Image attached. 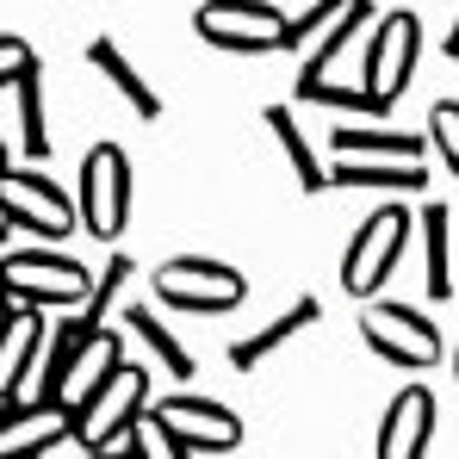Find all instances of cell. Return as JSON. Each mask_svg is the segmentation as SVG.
I'll use <instances>...</instances> for the list:
<instances>
[{
	"instance_id": "obj_11",
	"label": "cell",
	"mask_w": 459,
	"mask_h": 459,
	"mask_svg": "<svg viewBox=\"0 0 459 459\" xmlns=\"http://www.w3.org/2000/svg\"><path fill=\"white\" fill-rule=\"evenodd\" d=\"M150 416L186 447V454H230L236 441H242V416L224 410L218 397H193V391H174V397H161L150 403Z\"/></svg>"
},
{
	"instance_id": "obj_7",
	"label": "cell",
	"mask_w": 459,
	"mask_h": 459,
	"mask_svg": "<svg viewBox=\"0 0 459 459\" xmlns=\"http://www.w3.org/2000/svg\"><path fill=\"white\" fill-rule=\"evenodd\" d=\"M0 224L31 242H63L75 230V199L31 168H6L0 174Z\"/></svg>"
},
{
	"instance_id": "obj_35",
	"label": "cell",
	"mask_w": 459,
	"mask_h": 459,
	"mask_svg": "<svg viewBox=\"0 0 459 459\" xmlns=\"http://www.w3.org/2000/svg\"><path fill=\"white\" fill-rule=\"evenodd\" d=\"M454 379H459V348H454Z\"/></svg>"
},
{
	"instance_id": "obj_22",
	"label": "cell",
	"mask_w": 459,
	"mask_h": 459,
	"mask_svg": "<svg viewBox=\"0 0 459 459\" xmlns=\"http://www.w3.org/2000/svg\"><path fill=\"white\" fill-rule=\"evenodd\" d=\"M261 118H267L273 143H280V155H286V168L299 174V186H305V193H323V186H329V168L316 161V150H310V137L299 131V118H292L286 106H267Z\"/></svg>"
},
{
	"instance_id": "obj_29",
	"label": "cell",
	"mask_w": 459,
	"mask_h": 459,
	"mask_svg": "<svg viewBox=\"0 0 459 459\" xmlns=\"http://www.w3.org/2000/svg\"><path fill=\"white\" fill-rule=\"evenodd\" d=\"M342 6H348V0H310L299 19H286V38H280V50H292V56H299V50H305V44L316 38V31H323V25H329V19H335V13H342Z\"/></svg>"
},
{
	"instance_id": "obj_16",
	"label": "cell",
	"mask_w": 459,
	"mask_h": 459,
	"mask_svg": "<svg viewBox=\"0 0 459 459\" xmlns=\"http://www.w3.org/2000/svg\"><path fill=\"white\" fill-rule=\"evenodd\" d=\"M87 63H93L100 75L118 87V100L131 106V118H143V125H155V118H161V93H155L150 81L137 75V63H131V56H125L112 38H93V44H87Z\"/></svg>"
},
{
	"instance_id": "obj_31",
	"label": "cell",
	"mask_w": 459,
	"mask_h": 459,
	"mask_svg": "<svg viewBox=\"0 0 459 459\" xmlns=\"http://www.w3.org/2000/svg\"><path fill=\"white\" fill-rule=\"evenodd\" d=\"M50 459H56V454H50ZM75 459H131V454H125V447H100V454H87V447H81Z\"/></svg>"
},
{
	"instance_id": "obj_20",
	"label": "cell",
	"mask_w": 459,
	"mask_h": 459,
	"mask_svg": "<svg viewBox=\"0 0 459 459\" xmlns=\"http://www.w3.org/2000/svg\"><path fill=\"white\" fill-rule=\"evenodd\" d=\"M367 19H373V0H348V6H342V13H335V19H329V25L310 38L305 50H299V63H305V75H299V81H323V69H329V63L348 50V38H354Z\"/></svg>"
},
{
	"instance_id": "obj_15",
	"label": "cell",
	"mask_w": 459,
	"mask_h": 459,
	"mask_svg": "<svg viewBox=\"0 0 459 459\" xmlns=\"http://www.w3.org/2000/svg\"><path fill=\"white\" fill-rule=\"evenodd\" d=\"M316 316H323V305H316V299H299L292 310H280V316H273L267 329H255V335L230 342V367H236V373H255V367H261L267 354H280L286 342H299V335H305Z\"/></svg>"
},
{
	"instance_id": "obj_34",
	"label": "cell",
	"mask_w": 459,
	"mask_h": 459,
	"mask_svg": "<svg viewBox=\"0 0 459 459\" xmlns=\"http://www.w3.org/2000/svg\"><path fill=\"white\" fill-rule=\"evenodd\" d=\"M6 168H13V161H6V143H0V174H6Z\"/></svg>"
},
{
	"instance_id": "obj_12",
	"label": "cell",
	"mask_w": 459,
	"mask_h": 459,
	"mask_svg": "<svg viewBox=\"0 0 459 459\" xmlns=\"http://www.w3.org/2000/svg\"><path fill=\"white\" fill-rule=\"evenodd\" d=\"M435 391L429 385H403L391 403H385L379 416V459H422L429 454V441H435Z\"/></svg>"
},
{
	"instance_id": "obj_10",
	"label": "cell",
	"mask_w": 459,
	"mask_h": 459,
	"mask_svg": "<svg viewBox=\"0 0 459 459\" xmlns=\"http://www.w3.org/2000/svg\"><path fill=\"white\" fill-rule=\"evenodd\" d=\"M75 441V410L44 397H6L0 403V459H50Z\"/></svg>"
},
{
	"instance_id": "obj_24",
	"label": "cell",
	"mask_w": 459,
	"mask_h": 459,
	"mask_svg": "<svg viewBox=\"0 0 459 459\" xmlns=\"http://www.w3.org/2000/svg\"><path fill=\"white\" fill-rule=\"evenodd\" d=\"M454 212L429 199L422 212V261H429V299H447L454 292Z\"/></svg>"
},
{
	"instance_id": "obj_4",
	"label": "cell",
	"mask_w": 459,
	"mask_h": 459,
	"mask_svg": "<svg viewBox=\"0 0 459 459\" xmlns=\"http://www.w3.org/2000/svg\"><path fill=\"white\" fill-rule=\"evenodd\" d=\"M155 299L168 310H193V316H224L248 299V280L230 267V261H212V255H174L155 267Z\"/></svg>"
},
{
	"instance_id": "obj_25",
	"label": "cell",
	"mask_w": 459,
	"mask_h": 459,
	"mask_svg": "<svg viewBox=\"0 0 459 459\" xmlns=\"http://www.w3.org/2000/svg\"><path fill=\"white\" fill-rule=\"evenodd\" d=\"M125 280H131V255H106V267L93 273V292H87V305H81V323H87V329H100L106 310H118Z\"/></svg>"
},
{
	"instance_id": "obj_6",
	"label": "cell",
	"mask_w": 459,
	"mask_h": 459,
	"mask_svg": "<svg viewBox=\"0 0 459 459\" xmlns=\"http://www.w3.org/2000/svg\"><path fill=\"white\" fill-rule=\"evenodd\" d=\"M403 242H410V212H397V205H379L367 224L354 230V242H348V255H342V292L348 299H379V286L397 273V261H403Z\"/></svg>"
},
{
	"instance_id": "obj_5",
	"label": "cell",
	"mask_w": 459,
	"mask_h": 459,
	"mask_svg": "<svg viewBox=\"0 0 459 459\" xmlns=\"http://www.w3.org/2000/svg\"><path fill=\"white\" fill-rule=\"evenodd\" d=\"M360 342L379 354L385 367H403V373L441 360V329H435V316L416 310V305H397V299H367V310H360Z\"/></svg>"
},
{
	"instance_id": "obj_9",
	"label": "cell",
	"mask_w": 459,
	"mask_h": 459,
	"mask_svg": "<svg viewBox=\"0 0 459 459\" xmlns=\"http://www.w3.org/2000/svg\"><path fill=\"white\" fill-rule=\"evenodd\" d=\"M416 56H422V19L416 13H385L379 25H373V38H367V63H360V87L391 106L410 75H416Z\"/></svg>"
},
{
	"instance_id": "obj_1",
	"label": "cell",
	"mask_w": 459,
	"mask_h": 459,
	"mask_svg": "<svg viewBox=\"0 0 459 459\" xmlns=\"http://www.w3.org/2000/svg\"><path fill=\"white\" fill-rule=\"evenodd\" d=\"M0 286H6L13 305L69 310V305H87V292H93V267L75 261V255H63V248H38V242H25V248L0 255Z\"/></svg>"
},
{
	"instance_id": "obj_32",
	"label": "cell",
	"mask_w": 459,
	"mask_h": 459,
	"mask_svg": "<svg viewBox=\"0 0 459 459\" xmlns=\"http://www.w3.org/2000/svg\"><path fill=\"white\" fill-rule=\"evenodd\" d=\"M441 50H447V56H454V63H459V19H454V25H447V38H441Z\"/></svg>"
},
{
	"instance_id": "obj_18",
	"label": "cell",
	"mask_w": 459,
	"mask_h": 459,
	"mask_svg": "<svg viewBox=\"0 0 459 459\" xmlns=\"http://www.w3.org/2000/svg\"><path fill=\"white\" fill-rule=\"evenodd\" d=\"M329 143L335 155H367V161H422L429 150L422 131H385V125H342Z\"/></svg>"
},
{
	"instance_id": "obj_27",
	"label": "cell",
	"mask_w": 459,
	"mask_h": 459,
	"mask_svg": "<svg viewBox=\"0 0 459 459\" xmlns=\"http://www.w3.org/2000/svg\"><path fill=\"white\" fill-rule=\"evenodd\" d=\"M305 106H329V112H385L367 87H335V81H299Z\"/></svg>"
},
{
	"instance_id": "obj_30",
	"label": "cell",
	"mask_w": 459,
	"mask_h": 459,
	"mask_svg": "<svg viewBox=\"0 0 459 459\" xmlns=\"http://www.w3.org/2000/svg\"><path fill=\"white\" fill-rule=\"evenodd\" d=\"M38 63V50L25 44V38H13V31H0V87H13V81L25 75Z\"/></svg>"
},
{
	"instance_id": "obj_19",
	"label": "cell",
	"mask_w": 459,
	"mask_h": 459,
	"mask_svg": "<svg viewBox=\"0 0 459 459\" xmlns=\"http://www.w3.org/2000/svg\"><path fill=\"white\" fill-rule=\"evenodd\" d=\"M118 310H125V329H131V342L150 354L155 367H168V373H174L180 385L193 379V354L180 348V335H174V329H168L155 310H143V305H118Z\"/></svg>"
},
{
	"instance_id": "obj_3",
	"label": "cell",
	"mask_w": 459,
	"mask_h": 459,
	"mask_svg": "<svg viewBox=\"0 0 459 459\" xmlns=\"http://www.w3.org/2000/svg\"><path fill=\"white\" fill-rule=\"evenodd\" d=\"M131 193H137V180H131V155L118 150V143H93V150L81 155V212L75 224L87 236H100V242H118L125 224H131Z\"/></svg>"
},
{
	"instance_id": "obj_8",
	"label": "cell",
	"mask_w": 459,
	"mask_h": 459,
	"mask_svg": "<svg viewBox=\"0 0 459 459\" xmlns=\"http://www.w3.org/2000/svg\"><path fill=\"white\" fill-rule=\"evenodd\" d=\"M193 31L230 56H267L286 38V13L273 0H205L193 13Z\"/></svg>"
},
{
	"instance_id": "obj_13",
	"label": "cell",
	"mask_w": 459,
	"mask_h": 459,
	"mask_svg": "<svg viewBox=\"0 0 459 459\" xmlns=\"http://www.w3.org/2000/svg\"><path fill=\"white\" fill-rule=\"evenodd\" d=\"M44 335H50L44 310L13 305L0 316V403L6 397H25V385L38 373V354H44Z\"/></svg>"
},
{
	"instance_id": "obj_21",
	"label": "cell",
	"mask_w": 459,
	"mask_h": 459,
	"mask_svg": "<svg viewBox=\"0 0 459 459\" xmlns=\"http://www.w3.org/2000/svg\"><path fill=\"white\" fill-rule=\"evenodd\" d=\"M125 360V335L118 329H87V342H81V360H75V373H69V391H63V403H81L93 385H106L112 379V367Z\"/></svg>"
},
{
	"instance_id": "obj_14",
	"label": "cell",
	"mask_w": 459,
	"mask_h": 459,
	"mask_svg": "<svg viewBox=\"0 0 459 459\" xmlns=\"http://www.w3.org/2000/svg\"><path fill=\"white\" fill-rule=\"evenodd\" d=\"M329 186L342 193H422L429 186V168L422 161H367V155H342L329 168Z\"/></svg>"
},
{
	"instance_id": "obj_17",
	"label": "cell",
	"mask_w": 459,
	"mask_h": 459,
	"mask_svg": "<svg viewBox=\"0 0 459 459\" xmlns=\"http://www.w3.org/2000/svg\"><path fill=\"white\" fill-rule=\"evenodd\" d=\"M81 342H87V323L69 316V323H56L50 335H44V354H38V373H31V397H44V403H63V391H69V373H75L81 360Z\"/></svg>"
},
{
	"instance_id": "obj_26",
	"label": "cell",
	"mask_w": 459,
	"mask_h": 459,
	"mask_svg": "<svg viewBox=\"0 0 459 459\" xmlns=\"http://www.w3.org/2000/svg\"><path fill=\"white\" fill-rule=\"evenodd\" d=\"M118 447H125L131 459H193L186 447H180V441H174V435H168V429H161V422H155L150 410L131 422V435H125Z\"/></svg>"
},
{
	"instance_id": "obj_2",
	"label": "cell",
	"mask_w": 459,
	"mask_h": 459,
	"mask_svg": "<svg viewBox=\"0 0 459 459\" xmlns=\"http://www.w3.org/2000/svg\"><path fill=\"white\" fill-rule=\"evenodd\" d=\"M75 410V441L87 454H100V447H118L125 435H131V422L150 410V367H137V360H118L112 367V379L93 385Z\"/></svg>"
},
{
	"instance_id": "obj_33",
	"label": "cell",
	"mask_w": 459,
	"mask_h": 459,
	"mask_svg": "<svg viewBox=\"0 0 459 459\" xmlns=\"http://www.w3.org/2000/svg\"><path fill=\"white\" fill-rule=\"evenodd\" d=\"M6 310H13V299H6V286H0V316H6Z\"/></svg>"
},
{
	"instance_id": "obj_23",
	"label": "cell",
	"mask_w": 459,
	"mask_h": 459,
	"mask_svg": "<svg viewBox=\"0 0 459 459\" xmlns=\"http://www.w3.org/2000/svg\"><path fill=\"white\" fill-rule=\"evenodd\" d=\"M13 112H19V137H25V155L44 161L50 155V112H44V63H31L25 75L13 81Z\"/></svg>"
},
{
	"instance_id": "obj_28",
	"label": "cell",
	"mask_w": 459,
	"mask_h": 459,
	"mask_svg": "<svg viewBox=\"0 0 459 459\" xmlns=\"http://www.w3.org/2000/svg\"><path fill=\"white\" fill-rule=\"evenodd\" d=\"M429 143H435V155L459 174V100H435V106H429Z\"/></svg>"
}]
</instances>
